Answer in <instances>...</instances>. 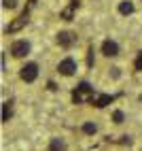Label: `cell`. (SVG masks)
<instances>
[{
  "label": "cell",
  "mask_w": 142,
  "mask_h": 151,
  "mask_svg": "<svg viewBox=\"0 0 142 151\" xmlns=\"http://www.w3.org/2000/svg\"><path fill=\"white\" fill-rule=\"evenodd\" d=\"M87 64L93 66V47H89V58H87Z\"/></svg>",
  "instance_id": "obj_16"
},
{
  "label": "cell",
  "mask_w": 142,
  "mask_h": 151,
  "mask_svg": "<svg viewBox=\"0 0 142 151\" xmlns=\"http://www.w3.org/2000/svg\"><path fill=\"white\" fill-rule=\"evenodd\" d=\"M26 24H28V13H24V15H19V17L15 19L13 24H9V26H6V34H13V32H19V30H21V28H24Z\"/></svg>",
  "instance_id": "obj_6"
},
{
  "label": "cell",
  "mask_w": 142,
  "mask_h": 151,
  "mask_svg": "<svg viewBox=\"0 0 142 151\" xmlns=\"http://www.w3.org/2000/svg\"><path fill=\"white\" fill-rule=\"evenodd\" d=\"M76 9H78V0H70V4H68V6H66V9H64V11L59 13V15H62V19H66V22H70V19L74 17Z\"/></svg>",
  "instance_id": "obj_8"
},
{
  "label": "cell",
  "mask_w": 142,
  "mask_h": 151,
  "mask_svg": "<svg viewBox=\"0 0 142 151\" xmlns=\"http://www.w3.org/2000/svg\"><path fill=\"white\" fill-rule=\"evenodd\" d=\"M2 4H4V9H15L17 0H2Z\"/></svg>",
  "instance_id": "obj_15"
},
{
  "label": "cell",
  "mask_w": 142,
  "mask_h": 151,
  "mask_svg": "<svg viewBox=\"0 0 142 151\" xmlns=\"http://www.w3.org/2000/svg\"><path fill=\"white\" fill-rule=\"evenodd\" d=\"M57 70H59V75L70 77V75H74V73H76V62H74L72 58H66V60H62V62H59Z\"/></svg>",
  "instance_id": "obj_3"
},
{
  "label": "cell",
  "mask_w": 142,
  "mask_h": 151,
  "mask_svg": "<svg viewBox=\"0 0 142 151\" xmlns=\"http://www.w3.org/2000/svg\"><path fill=\"white\" fill-rule=\"evenodd\" d=\"M49 151H66V143H64V138H51Z\"/></svg>",
  "instance_id": "obj_10"
},
{
  "label": "cell",
  "mask_w": 142,
  "mask_h": 151,
  "mask_svg": "<svg viewBox=\"0 0 142 151\" xmlns=\"http://www.w3.org/2000/svg\"><path fill=\"white\" fill-rule=\"evenodd\" d=\"M93 89L89 87V83H81L78 87H76V92L72 94V100L74 102H78V104H83V102H87V100H93Z\"/></svg>",
  "instance_id": "obj_1"
},
{
  "label": "cell",
  "mask_w": 142,
  "mask_h": 151,
  "mask_svg": "<svg viewBox=\"0 0 142 151\" xmlns=\"http://www.w3.org/2000/svg\"><path fill=\"white\" fill-rule=\"evenodd\" d=\"M119 13L121 15H131L134 13V4H131L129 0H123V2L119 4Z\"/></svg>",
  "instance_id": "obj_11"
},
{
  "label": "cell",
  "mask_w": 142,
  "mask_h": 151,
  "mask_svg": "<svg viewBox=\"0 0 142 151\" xmlns=\"http://www.w3.org/2000/svg\"><path fill=\"white\" fill-rule=\"evenodd\" d=\"M57 43L68 49V47H72V45L76 43V36L70 34V32H59V34H57Z\"/></svg>",
  "instance_id": "obj_7"
},
{
  "label": "cell",
  "mask_w": 142,
  "mask_h": 151,
  "mask_svg": "<svg viewBox=\"0 0 142 151\" xmlns=\"http://www.w3.org/2000/svg\"><path fill=\"white\" fill-rule=\"evenodd\" d=\"M136 70H138V73L142 70V51H140V55H138V60H136Z\"/></svg>",
  "instance_id": "obj_17"
},
{
  "label": "cell",
  "mask_w": 142,
  "mask_h": 151,
  "mask_svg": "<svg viewBox=\"0 0 142 151\" xmlns=\"http://www.w3.org/2000/svg\"><path fill=\"white\" fill-rule=\"evenodd\" d=\"M11 115H13V102H4L2 104V122L6 124L11 119Z\"/></svg>",
  "instance_id": "obj_12"
},
{
  "label": "cell",
  "mask_w": 142,
  "mask_h": 151,
  "mask_svg": "<svg viewBox=\"0 0 142 151\" xmlns=\"http://www.w3.org/2000/svg\"><path fill=\"white\" fill-rule=\"evenodd\" d=\"M11 53H13L15 58L28 55V53H30V43H28V41H15L13 47H11Z\"/></svg>",
  "instance_id": "obj_4"
},
{
  "label": "cell",
  "mask_w": 142,
  "mask_h": 151,
  "mask_svg": "<svg viewBox=\"0 0 142 151\" xmlns=\"http://www.w3.org/2000/svg\"><path fill=\"white\" fill-rule=\"evenodd\" d=\"M36 77H38V64L36 62H30V64H26L21 68V79H24L26 83L36 81Z\"/></svg>",
  "instance_id": "obj_2"
},
{
  "label": "cell",
  "mask_w": 142,
  "mask_h": 151,
  "mask_svg": "<svg viewBox=\"0 0 142 151\" xmlns=\"http://www.w3.org/2000/svg\"><path fill=\"white\" fill-rule=\"evenodd\" d=\"M115 100V96H108V94H102V96H96V100H93V104L98 106V109H104V106H108L110 102Z\"/></svg>",
  "instance_id": "obj_9"
},
{
  "label": "cell",
  "mask_w": 142,
  "mask_h": 151,
  "mask_svg": "<svg viewBox=\"0 0 142 151\" xmlns=\"http://www.w3.org/2000/svg\"><path fill=\"white\" fill-rule=\"evenodd\" d=\"M113 122H115V124H123V122H125V115H123V111H115V115H113Z\"/></svg>",
  "instance_id": "obj_14"
},
{
  "label": "cell",
  "mask_w": 142,
  "mask_h": 151,
  "mask_svg": "<svg viewBox=\"0 0 142 151\" xmlns=\"http://www.w3.org/2000/svg\"><path fill=\"white\" fill-rule=\"evenodd\" d=\"M102 53H104L106 58H115V55H119V45H117L115 41H110V38H106V41L102 43Z\"/></svg>",
  "instance_id": "obj_5"
},
{
  "label": "cell",
  "mask_w": 142,
  "mask_h": 151,
  "mask_svg": "<svg viewBox=\"0 0 142 151\" xmlns=\"http://www.w3.org/2000/svg\"><path fill=\"white\" fill-rule=\"evenodd\" d=\"M83 132H85L87 136H93V134L98 132V126H96L93 122H85V124H83Z\"/></svg>",
  "instance_id": "obj_13"
}]
</instances>
